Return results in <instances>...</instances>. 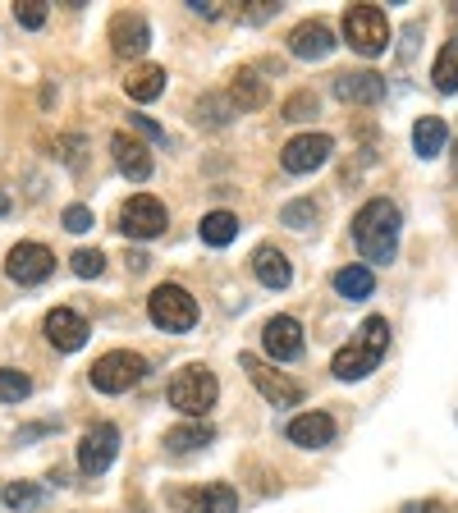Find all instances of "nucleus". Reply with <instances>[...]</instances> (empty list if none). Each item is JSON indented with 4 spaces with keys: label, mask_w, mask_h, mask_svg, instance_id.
<instances>
[{
    "label": "nucleus",
    "mask_w": 458,
    "mask_h": 513,
    "mask_svg": "<svg viewBox=\"0 0 458 513\" xmlns=\"http://www.w3.org/2000/svg\"><path fill=\"white\" fill-rule=\"evenodd\" d=\"M252 275H257L266 289H289V280H294V266H289V257H284L275 243H262V248L252 252Z\"/></svg>",
    "instance_id": "19"
},
{
    "label": "nucleus",
    "mask_w": 458,
    "mask_h": 513,
    "mask_svg": "<svg viewBox=\"0 0 458 513\" xmlns=\"http://www.w3.org/2000/svg\"><path fill=\"white\" fill-rule=\"evenodd\" d=\"M92 385H97L101 394H124V390H133V385L147 376V358L142 353H133V349H110V353H101L97 362H92Z\"/></svg>",
    "instance_id": "3"
},
{
    "label": "nucleus",
    "mask_w": 458,
    "mask_h": 513,
    "mask_svg": "<svg viewBox=\"0 0 458 513\" xmlns=\"http://www.w3.org/2000/svg\"><path fill=\"white\" fill-rule=\"evenodd\" d=\"M317 115V92H294V97L284 101V120H312Z\"/></svg>",
    "instance_id": "33"
},
{
    "label": "nucleus",
    "mask_w": 458,
    "mask_h": 513,
    "mask_svg": "<svg viewBox=\"0 0 458 513\" xmlns=\"http://www.w3.org/2000/svg\"><path fill=\"white\" fill-rule=\"evenodd\" d=\"M51 271H55V252L46 243H14L5 252V275L14 284H42L51 280Z\"/></svg>",
    "instance_id": "9"
},
{
    "label": "nucleus",
    "mask_w": 458,
    "mask_h": 513,
    "mask_svg": "<svg viewBox=\"0 0 458 513\" xmlns=\"http://www.w3.org/2000/svg\"><path fill=\"white\" fill-rule=\"evenodd\" d=\"M399 513H449V509H445L440 500H408Z\"/></svg>",
    "instance_id": "37"
},
{
    "label": "nucleus",
    "mask_w": 458,
    "mask_h": 513,
    "mask_svg": "<svg viewBox=\"0 0 458 513\" xmlns=\"http://www.w3.org/2000/svg\"><path fill=\"white\" fill-rule=\"evenodd\" d=\"M335 294L349 298V303H362V298L376 294V275L367 266H339L335 271Z\"/></svg>",
    "instance_id": "25"
},
{
    "label": "nucleus",
    "mask_w": 458,
    "mask_h": 513,
    "mask_svg": "<svg viewBox=\"0 0 458 513\" xmlns=\"http://www.w3.org/2000/svg\"><path fill=\"white\" fill-rule=\"evenodd\" d=\"M147 317L161 330H193L197 326V298L188 294L184 284H156L152 298H147Z\"/></svg>",
    "instance_id": "4"
},
{
    "label": "nucleus",
    "mask_w": 458,
    "mask_h": 513,
    "mask_svg": "<svg viewBox=\"0 0 458 513\" xmlns=\"http://www.w3.org/2000/svg\"><path fill=\"white\" fill-rule=\"evenodd\" d=\"M65 230L69 234H88L92 230V207H83V202H74V207H65Z\"/></svg>",
    "instance_id": "34"
},
{
    "label": "nucleus",
    "mask_w": 458,
    "mask_h": 513,
    "mask_svg": "<svg viewBox=\"0 0 458 513\" xmlns=\"http://www.w3.org/2000/svg\"><path fill=\"white\" fill-rule=\"evenodd\" d=\"M46 339L60 353H74L88 344V321L78 317L74 307H55V312H46Z\"/></svg>",
    "instance_id": "15"
},
{
    "label": "nucleus",
    "mask_w": 458,
    "mask_h": 513,
    "mask_svg": "<svg viewBox=\"0 0 458 513\" xmlns=\"http://www.w3.org/2000/svg\"><path fill=\"white\" fill-rule=\"evenodd\" d=\"M211 440H216V426L211 422H184V426H170V431H165V449H175V454L207 449Z\"/></svg>",
    "instance_id": "22"
},
{
    "label": "nucleus",
    "mask_w": 458,
    "mask_h": 513,
    "mask_svg": "<svg viewBox=\"0 0 458 513\" xmlns=\"http://www.w3.org/2000/svg\"><path fill=\"white\" fill-rule=\"evenodd\" d=\"M335 33H330L321 19H303L289 33V55H298V60H326L330 51H335Z\"/></svg>",
    "instance_id": "16"
},
{
    "label": "nucleus",
    "mask_w": 458,
    "mask_h": 513,
    "mask_svg": "<svg viewBox=\"0 0 458 513\" xmlns=\"http://www.w3.org/2000/svg\"><path fill=\"white\" fill-rule=\"evenodd\" d=\"M399 230H404V220H399V207H394L390 197H371V202L358 207V216H353V243H358V252L376 266L394 262Z\"/></svg>",
    "instance_id": "1"
},
{
    "label": "nucleus",
    "mask_w": 458,
    "mask_h": 513,
    "mask_svg": "<svg viewBox=\"0 0 458 513\" xmlns=\"http://www.w3.org/2000/svg\"><path fill=\"white\" fill-rule=\"evenodd\" d=\"M120 234H129V239H161L165 234V207L156 202L152 193H138L129 197L120 207Z\"/></svg>",
    "instance_id": "10"
},
{
    "label": "nucleus",
    "mask_w": 458,
    "mask_h": 513,
    "mask_svg": "<svg viewBox=\"0 0 458 513\" xmlns=\"http://www.w3.org/2000/svg\"><path fill=\"white\" fill-rule=\"evenodd\" d=\"M216 399H220L216 372H211V367H202V362L179 367L175 381H170V404H175L184 417H193V422H202V417L216 408Z\"/></svg>",
    "instance_id": "2"
},
{
    "label": "nucleus",
    "mask_w": 458,
    "mask_h": 513,
    "mask_svg": "<svg viewBox=\"0 0 458 513\" xmlns=\"http://www.w3.org/2000/svg\"><path fill=\"white\" fill-rule=\"evenodd\" d=\"M454 184H458V142H454Z\"/></svg>",
    "instance_id": "39"
},
{
    "label": "nucleus",
    "mask_w": 458,
    "mask_h": 513,
    "mask_svg": "<svg viewBox=\"0 0 458 513\" xmlns=\"http://www.w3.org/2000/svg\"><path fill=\"white\" fill-rule=\"evenodd\" d=\"M431 78H436V92H458V46L445 42L436 55V69H431Z\"/></svg>",
    "instance_id": "27"
},
{
    "label": "nucleus",
    "mask_w": 458,
    "mask_h": 513,
    "mask_svg": "<svg viewBox=\"0 0 458 513\" xmlns=\"http://www.w3.org/2000/svg\"><path fill=\"white\" fill-rule=\"evenodd\" d=\"M115 454H120V426L115 422L88 426L83 440H78V472H83V477H101V472L115 463Z\"/></svg>",
    "instance_id": "6"
},
{
    "label": "nucleus",
    "mask_w": 458,
    "mask_h": 513,
    "mask_svg": "<svg viewBox=\"0 0 458 513\" xmlns=\"http://www.w3.org/2000/svg\"><path fill=\"white\" fill-rule=\"evenodd\" d=\"M344 37L358 55H381L390 46V19L376 5H349L344 10Z\"/></svg>",
    "instance_id": "5"
},
{
    "label": "nucleus",
    "mask_w": 458,
    "mask_h": 513,
    "mask_svg": "<svg viewBox=\"0 0 458 513\" xmlns=\"http://www.w3.org/2000/svg\"><path fill=\"white\" fill-rule=\"evenodd\" d=\"M5 504H10V509H37V504H42V491H37L33 481H14L10 491H5Z\"/></svg>",
    "instance_id": "32"
},
{
    "label": "nucleus",
    "mask_w": 458,
    "mask_h": 513,
    "mask_svg": "<svg viewBox=\"0 0 458 513\" xmlns=\"http://www.w3.org/2000/svg\"><path fill=\"white\" fill-rule=\"evenodd\" d=\"M33 394V381L23 372H14V367H0V404H23Z\"/></svg>",
    "instance_id": "30"
},
{
    "label": "nucleus",
    "mask_w": 458,
    "mask_h": 513,
    "mask_svg": "<svg viewBox=\"0 0 458 513\" xmlns=\"http://www.w3.org/2000/svg\"><path fill=\"white\" fill-rule=\"evenodd\" d=\"M284 436L294 440L298 449H326V445H335V417L330 413H298L294 422L284 426Z\"/></svg>",
    "instance_id": "18"
},
{
    "label": "nucleus",
    "mask_w": 458,
    "mask_h": 513,
    "mask_svg": "<svg viewBox=\"0 0 458 513\" xmlns=\"http://www.w3.org/2000/svg\"><path fill=\"white\" fill-rule=\"evenodd\" d=\"M358 344H362V349H371L376 358H385V349H390V321H385V317H367L358 326Z\"/></svg>",
    "instance_id": "28"
},
{
    "label": "nucleus",
    "mask_w": 458,
    "mask_h": 513,
    "mask_svg": "<svg viewBox=\"0 0 458 513\" xmlns=\"http://www.w3.org/2000/svg\"><path fill=\"white\" fill-rule=\"evenodd\" d=\"M262 349L271 353L275 362H294L303 358V326L294 317H271L262 326Z\"/></svg>",
    "instance_id": "14"
},
{
    "label": "nucleus",
    "mask_w": 458,
    "mask_h": 513,
    "mask_svg": "<svg viewBox=\"0 0 458 513\" xmlns=\"http://www.w3.org/2000/svg\"><path fill=\"white\" fill-rule=\"evenodd\" d=\"M152 46V28H147V19L133 10H120L115 19H110V51L124 55V60H133V55H142Z\"/></svg>",
    "instance_id": "12"
},
{
    "label": "nucleus",
    "mask_w": 458,
    "mask_h": 513,
    "mask_svg": "<svg viewBox=\"0 0 458 513\" xmlns=\"http://www.w3.org/2000/svg\"><path fill=\"white\" fill-rule=\"evenodd\" d=\"M14 14H19L23 28H42V23H46V0H19V5H14Z\"/></svg>",
    "instance_id": "35"
},
{
    "label": "nucleus",
    "mask_w": 458,
    "mask_h": 513,
    "mask_svg": "<svg viewBox=\"0 0 458 513\" xmlns=\"http://www.w3.org/2000/svg\"><path fill=\"white\" fill-rule=\"evenodd\" d=\"M110 156H115V170H120L124 179H133V184L152 179V152H147L138 138H129V133H115V138H110Z\"/></svg>",
    "instance_id": "17"
},
{
    "label": "nucleus",
    "mask_w": 458,
    "mask_h": 513,
    "mask_svg": "<svg viewBox=\"0 0 458 513\" xmlns=\"http://www.w3.org/2000/svg\"><path fill=\"white\" fill-rule=\"evenodd\" d=\"M129 124H133V129H138V133H147V138H152V142H165V129H161V124H152V120H147V115H129Z\"/></svg>",
    "instance_id": "36"
},
{
    "label": "nucleus",
    "mask_w": 458,
    "mask_h": 513,
    "mask_svg": "<svg viewBox=\"0 0 458 513\" xmlns=\"http://www.w3.org/2000/svg\"><path fill=\"white\" fill-rule=\"evenodd\" d=\"M124 92L133 101H156L165 92V69L161 65H133L129 78H124Z\"/></svg>",
    "instance_id": "24"
},
{
    "label": "nucleus",
    "mask_w": 458,
    "mask_h": 513,
    "mask_svg": "<svg viewBox=\"0 0 458 513\" xmlns=\"http://www.w3.org/2000/svg\"><path fill=\"white\" fill-rule=\"evenodd\" d=\"M449 147V129L445 120H436V115H422V120L413 124V152L422 156V161H436L440 152Z\"/></svg>",
    "instance_id": "21"
},
{
    "label": "nucleus",
    "mask_w": 458,
    "mask_h": 513,
    "mask_svg": "<svg viewBox=\"0 0 458 513\" xmlns=\"http://www.w3.org/2000/svg\"><path fill=\"white\" fill-rule=\"evenodd\" d=\"M330 152H335V138H330V133H298V138L284 142L280 165L289 175H312V170H321V165L330 161Z\"/></svg>",
    "instance_id": "8"
},
{
    "label": "nucleus",
    "mask_w": 458,
    "mask_h": 513,
    "mask_svg": "<svg viewBox=\"0 0 458 513\" xmlns=\"http://www.w3.org/2000/svg\"><path fill=\"white\" fill-rule=\"evenodd\" d=\"M317 202L312 197H298V202H289V207L280 211V225H289V230H312L317 225Z\"/></svg>",
    "instance_id": "29"
},
{
    "label": "nucleus",
    "mask_w": 458,
    "mask_h": 513,
    "mask_svg": "<svg viewBox=\"0 0 458 513\" xmlns=\"http://www.w3.org/2000/svg\"><path fill=\"white\" fill-rule=\"evenodd\" d=\"M170 504L179 513H234L239 509V491L225 486V481H207V486H193V491H175Z\"/></svg>",
    "instance_id": "11"
},
{
    "label": "nucleus",
    "mask_w": 458,
    "mask_h": 513,
    "mask_svg": "<svg viewBox=\"0 0 458 513\" xmlns=\"http://www.w3.org/2000/svg\"><path fill=\"white\" fill-rule=\"evenodd\" d=\"M376 353L371 349H362L358 339H353V344H344V349L335 353V362H330V372L339 376V381H367L371 372H376Z\"/></svg>",
    "instance_id": "20"
},
{
    "label": "nucleus",
    "mask_w": 458,
    "mask_h": 513,
    "mask_svg": "<svg viewBox=\"0 0 458 513\" xmlns=\"http://www.w3.org/2000/svg\"><path fill=\"white\" fill-rule=\"evenodd\" d=\"M229 101H234V110L266 106V78L257 74V69H239V74H234V83H229Z\"/></svg>",
    "instance_id": "23"
},
{
    "label": "nucleus",
    "mask_w": 458,
    "mask_h": 513,
    "mask_svg": "<svg viewBox=\"0 0 458 513\" xmlns=\"http://www.w3.org/2000/svg\"><path fill=\"white\" fill-rule=\"evenodd\" d=\"M69 266H74L78 280H97V275L106 271V257H101L97 248H78L74 257H69Z\"/></svg>",
    "instance_id": "31"
},
{
    "label": "nucleus",
    "mask_w": 458,
    "mask_h": 513,
    "mask_svg": "<svg viewBox=\"0 0 458 513\" xmlns=\"http://www.w3.org/2000/svg\"><path fill=\"white\" fill-rule=\"evenodd\" d=\"M335 97L349 106H376V101H385V74H376V69L335 74Z\"/></svg>",
    "instance_id": "13"
},
{
    "label": "nucleus",
    "mask_w": 458,
    "mask_h": 513,
    "mask_svg": "<svg viewBox=\"0 0 458 513\" xmlns=\"http://www.w3.org/2000/svg\"><path fill=\"white\" fill-rule=\"evenodd\" d=\"M197 230H202V243H211V248H225V243L239 239V216H234V211H207Z\"/></svg>",
    "instance_id": "26"
},
{
    "label": "nucleus",
    "mask_w": 458,
    "mask_h": 513,
    "mask_svg": "<svg viewBox=\"0 0 458 513\" xmlns=\"http://www.w3.org/2000/svg\"><path fill=\"white\" fill-rule=\"evenodd\" d=\"M239 367L248 372V381L262 390V399L266 404H275V408H294V404H303V390H298L294 381L284 372H275V367H266L262 358H252V353H239Z\"/></svg>",
    "instance_id": "7"
},
{
    "label": "nucleus",
    "mask_w": 458,
    "mask_h": 513,
    "mask_svg": "<svg viewBox=\"0 0 458 513\" xmlns=\"http://www.w3.org/2000/svg\"><path fill=\"white\" fill-rule=\"evenodd\" d=\"M0 216H10V197L0 193Z\"/></svg>",
    "instance_id": "38"
}]
</instances>
